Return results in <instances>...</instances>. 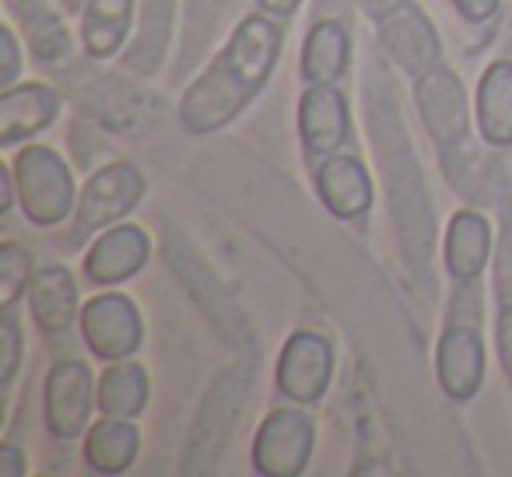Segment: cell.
<instances>
[{"label": "cell", "instance_id": "cell-13", "mask_svg": "<svg viewBox=\"0 0 512 477\" xmlns=\"http://www.w3.org/2000/svg\"><path fill=\"white\" fill-rule=\"evenodd\" d=\"M92 414V372L81 362H60L46 376V425L57 439H78Z\"/></svg>", "mask_w": 512, "mask_h": 477}, {"label": "cell", "instance_id": "cell-7", "mask_svg": "<svg viewBox=\"0 0 512 477\" xmlns=\"http://www.w3.org/2000/svg\"><path fill=\"white\" fill-rule=\"evenodd\" d=\"M362 4L376 22L386 53L404 71L425 74L439 64V36L432 22L414 8V0H362Z\"/></svg>", "mask_w": 512, "mask_h": 477}, {"label": "cell", "instance_id": "cell-14", "mask_svg": "<svg viewBox=\"0 0 512 477\" xmlns=\"http://www.w3.org/2000/svg\"><path fill=\"white\" fill-rule=\"evenodd\" d=\"M299 134L313 155H337L348 144V102L337 88L313 85L299 102Z\"/></svg>", "mask_w": 512, "mask_h": 477}, {"label": "cell", "instance_id": "cell-11", "mask_svg": "<svg viewBox=\"0 0 512 477\" xmlns=\"http://www.w3.org/2000/svg\"><path fill=\"white\" fill-rule=\"evenodd\" d=\"M334 372V348L320 334H292L278 358V390L295 404H316Z\"/></svg>", "mask_w": 512, "mask_h": 477}, {"label": "cell", "instance_id": "cell-31", "mask_svg": "<svg viewBox=\"0 0 512 477\" xmlns=\"http://www.w3.org/2000/svg\"><path fill=\"white\" fill-rule=\"evenodd\" d=\"M0 50H4V71H0V85L8 88L11 81L18 78V43H15V36H11V29H0Z\"/></svg>", "mask_w": 512, "mask_h": 477}, {"label": "cell", "instance_id": "cell-6", "mask_svg": "<svg viewBox=\"0 0 512 477\" xmlns=\"http://www.w3.org/2000/svg\"><path fill=\"white\" fill-rule=\"evenodd\" d=\"M18 204L32 225H60L74 211V183L53 148H25L15 158Z\"/></svg>", "mask_w": 512, "mask_h": 477}, {"label": "cell", "instance_id": "cell-28", "mask_svg": "<svg viewBox=\"0 0 512 477\" xmlns=\"http://www.w3.org/2000/svg\"><path fill=\"white\" fill-rule=\"evenodd\" d=\"M495 299L502 309H512V211L502 214V232L495 246Z\"/></svg>", "mask_w": 512, "mask_h": 477}, {"label": "cell", "instance_id": "cell-17", "mask_svg": "<svg viewBox=\"0 0 512 477\" xmlns=\"http://www.w3.org/2000/svg\"><path fill=\"white\" fill-rule=\"evenodd\" d=\"M60 113V95L50 92L46 85H25V88H8L0 99V144L25 141V137L39 134L53 116Z\"/></svg>", "mask_w": 512, "mask_h": 477}, {"label": "cell", "instance_id": "cell-19", "mask_svg": "<svg viewBox=\"0 0 512 477\" xmlns=\"http://www.w3.org/2000/svg\"><path fill=\"white\" fill-rule=\"evenodd\" d=\"M491 253V228L488 221L477 211H460L453 214L446 232V271L456 281L470 285V281L481 278L484 264H488Z\"/></svg>", "mask_w": 512, "mask_h": 477}, {"label": "cell", "instance_id": "cell-15", "mask_svg": "<svg viewBox=\"0 0 512 477\" xmlns=\"http://www.w3.org/2000/svg\"><path fill=\"white\" fill-rule=\"evenodd\" d=\"M148 232L134 225L109 228L95 239V246L85 257V274L95 285H120V281L134 278L144 264H148Z\"/></svg>", "mask_w": 512, "mask_h": 477}, {"label": "cell", "instance_id": "cell-10", "mask_svg": "<svg viewBox=\"0 0 512 477\" xmlns=\"http://www.w3.org/2000/svg\"><path fill=\"white\" fill-rule=\"evenodd\" d=\"M81 337L92 348V355L106 358V362H120V358L134 355L141 348V313L120 292L95 295L92 302H85V313H81Z\"/></svg>", "mask_w": 512, "mask_h": 477}, {"label": "cell", "instance_id": "cell-4", "mask_svg": "<svg viewBox=\"0 0 512 477\" xmlns=\"http://www.w3.org/2000/svg\"><path fill=\"white\" fill-rule=\"evenodd\" d=\"M249 393V369L235 365V369L221 372L204 393V404L197 407L190 439H186L183 453V474H211L221 460V449L232 439V428L242 414Z\"/></svg>", "mask_w": 512, "mask_h": 477}, {"label": "cell", "instance_id": "cell-5", "mask_svg": "<svg viewBox=\"0 0 512 477\" xmlns=\"http://www.w3.org/2000/svg\"><path fill=\"white\" fill-rule=\"evenodd\" d=\"M165 260H169L172 274L186 285L190 299L197 302L207 320L214 323V330H218L235 351H256V337H253V330H249L242 309L235 306L232 295L225 292V285H221L211 274V267L193 253V246L186 243L183 235H169V239H165Z\"/></svg>", "mask_w": 512, "mask_h": 477}, {"label": "cell", "instance_id": "cell-1", "mask_svg": "<svg viewBox=\"0 0 512 477\" xmlns=\"http://www.w3.org/2000/svg\"><path fill=\"white\" fill-rule=\"evenodd\" d=\"M369 123L372 144H376L379 165H383L386 190L393 204V225H397V243L404 253L407 271L414 274L425 292H432V243H435V211L428 197L425 172L414 155V144L400 120L397 99L390 95V81L383 71H372L369 78Z\"/></svg>", "mask_w": 512, "mask_h": 477}, {"label": "cell", "instance_id": "cell-26", "mask_svg": "<svg viewBox=\"0 0 512 477\" xmlns=\"http://www.w3.org/2000/svg\"><path fill=\"white\" fill-rule=\"evenodd\" d=\"M29 271H32V257L15 243L0 246V306L15 309L22 288L29 285Z\"/></svg>", "mask_w": 512, "mask_h": 477}, {"label": "cell", "instance_id": "cell-2", "mask_svg": "<svg viewBox=\"0 0 512 477\" xmlns=\"http://www.w3.org/2000/svg\"><path fill=\"white\" fill-rule=\"evenodd\" d=\"M281 57V29L271 18H246L214 64L186 88L179 123L190 134H214L232 123L271 81Z\"/></svg>", "mask_w": 512, "mask_h": 477}, {"label": "cell", "instance_id": "cell-9", "mask_svg": "<svg viewBox=\"0 0 512 477\" xmlns=\"http://www.w3.org/2000/svg\"><path fill=\"white\" fill-rule=\"evenodd\" d=\"M313 421L302 411H274L260 425L253 442V467L267 477H295L306 470L309 456H313Z\"/></svg>", "mask_w": 512, "mask_h": 477}, {"label": "cell", "instance_id": "cell-35", "mask_svg": "<svg viewBox=\"0 0 512 477\" xmlns=\"http://www.w3.org/2000/svg\"><path fill=\"white\" fill-rule=\"evenodd\" d=\"M225 4H235V0H225Z\"/></svg>", "mask_w": 512, "mask_h": 477}, {"label": "cell", "instance_id": "cell-24", "mask_svg": "<svg viewBox=\"0 0 512 477\" xmlns=\"http://www.w3.org/2000/svg\"><path fill=\"white\" fill-rule=\"evenodd\" d=\"M172 32V0H144V15H141V32H137L134 50L127 53L123 64L137 74L158 71L165 57V46H169Z\"/></svg>", "mask_w": 512, "mask_h": 477}, {"label": "cell", "instance_id": "cell-33", "mask_svg": "<svg viewBox=\"0 0 512 477\" xmlns=\"http://www.w3.org/2000/svg\"><path fill=\"white\" fill-rule=\"evenodd\" d=\"M256 4H260V11L271 18H288L302 8V0H256Z\"/></svg>", "mask_w": 512, "mask_h": 477}, {"label": "cell", "instance_id": "cell-16", "mask_svg": "<svg viewBox=\"0 0 512 477\" xmlns=\"http://www.w3.org/2000/svg\"><path fill=\"white\" fill-rule=\"evenodd\" d=\"M316 193L334 218H358L372 207V179L351 155H330L316 172Z\"/></svg>", "mask_w": 512, "mask_h": 477}, {"label": "cell", "instance_id": "cell-21", "mask_svg": "<svg viewBox=\"0 0 512 477\" xmlns=\"http://www.w3.org/2000/svg\"><path fill=\"white\" fill-rule=\"evenodd\" d=\"M134 25V0H88L81 18V43L95 60L113 57Z\"/></svg>", "mask_w": 512, "mask_h": 477}, {"label": "cell", "instance_id": "cell-29", "mask_svg": "<svg viewBox=\"0 0 512 477\" xmlns=\"http://www.w3.org/2000/svg\"><path fill=\"white\" fill-rule=\"evenodd\" d=\"M4 383H11L15 379V372H18V355H22V330H18V320H15V313L11 309H4Z\"/></svg>", "mask_w": 512, "mask_h": 477}, {"label": "cell", "instance_id": "cell-8", "mask_svg": "<svg viewBox=\"0 0 512 477\" xmlns=\"http://www.w3.org/2000/svg\"><path fill=\"white\" fill-rule=\"evenodd\" d=\"M144 197V176L127 162L106 165L102 172H95L88 179L85 193H81L78 207H74V225H71V243H81L99 228L113 225L116 218H123L127 211H134V204Z\"/></svg>", "mask_w": 512, "mask_h": 477}, {"label": "cell", "instance_id": "cell-18", "mask_svg": "<svg viewBox=\"0 0 512 477\" xmlns=\"http://www.w3.org/2000/svg\"><path fill=\"white\" fill-rule=\"evenodd\" d=\"M477 130L495 148H512V60H495L477 85Z\"/></svg>", "mask_w": 512, "mask_h": 477}, {"label": "cell", "instance_id": "cell-25", "mask_svg": "<svg viewBox=\"0 0 512 477\" xmlns=\"http://www.w3.org/2000/svg\"><path fill=\"white\" fill-rule=\"evenodd\" d=\"M148 404V372L141 365H109L99 379V407L113 418H134Z\"/></svg>", "mask_w": 512, "mask_h": 477}, {"label": "cell", "instance_id": "cell-32", "mask_svg": "<svg viewBox=\"0 0 512 477\" xmlns=\"http://www.w3.org/2000/svg\"><path fill=\"white\" fill-rule=\"evenodd\" d=\"M449 4H453V8L474 25L488 22V18L498 11V0H449Z\"/></svg>", "mask_w": 512, "mask_h": 477}, {"label": "cell", "instance_id": "cell-3", "mask_svg": "<svg viewBox=\"0 0 512 477\" xmlns=\"http://www.w3.org/2000/svg\"><path fill=\"white\" fill-rule=\"evenodd\" d=\"M414 99H418L428 137L442 151V162H446V169L460 183L463 165L470 162V116H467V92H463L460 78L449 67L435 64L432 71L418 74Z\"/></svg>", "mask_w": 512, "mask_h": 477}, {"label": "cell", "instance_id": "cell-22", "mask_svg": "<svg viewBox=\"0 0 512 477\" xmlns=\"http://www.w3.org/2000/svg\"><path fill=\"white\" fill-rule=\"evenodd\" d=\"M78 313V292L67 267H43L32 278V316L46 334H64Z\"/></svg>", "mask_w": 512, "mask_h": 477}, {"label": "cell", "instance_id": "cell-30", "mask_svg": "<svg viewBox=\"0 0 512 477\" xmlns=\"http://www.w3.org/2000/svg\"><path fill=\"white\" fill-rule=\"evenodd\" d=\"M495 337H498V358H502V369H505V376H509V383H512V309H502Z\"/></svg>", "mask_w": 512, "mask_h": 477}, {"label": "cell", "instance_id": "cell-12", "mask_svg": "<svg viewBox=\"0 0 512 477\" xmlns=\"http://www.w3.org/2000/svg\"><path fill=\"white\" fill-rule=\"evenodd\" d=\"M435 372H439V386L449 400L463 404L470 400L484 383V344L470 323H453L446 334L439 337V351H435Z\"/></svg>", "mask_w": 512, "mask_h": 477}, {"label": "cell", "instance_id": "cell-20", "mask_svg": "<svg viewBox=\"0 0 512 477\" xmlns=\"http://www.w3.org/2000/svg\"><path fill=\"white\" fill-rule=\"evenodd\" d=\"M351 57V39L341 22H316L302 46V78L306 85H330L344 74Z\"/></svg>", "mask_w": 512, "mask_h": 477}, {"label": "cell", "instance_id": "cell-23", "mask_svg": "<svg viewBox=\"0 0 512 477\" xmlns=\"http://www.w3.org/2000/svg\"><path fill=\"white\" fill-rule=\"evenodd\" d=\"M137 446H141V435L130 425L127 418H106L85 435V460L99 474H123V470L134 463Z\"/></svg>", "mask_w": 512, "mask_h": 477}, {"label": "cell", "instance_id": "cell-27", "mask_svg": "<svg viewBox=\"0 0 512 477\" xmlns=\"http://www.w3.org/2000/svg\"><path fill=\"white\" fill-rule=\"evenodd\" d=\"M25 29H29L32 53H36L39 60H60L67 53V29H64V22H60L57 15L43 11V15L32 18Z\"/></svg>", "mask_w": 512, "mask_h": 477}, {"label": "cell", "instance_id": "cell-34", "mask_svg": "<svg viewBox=\"0 0 512 477\" xmlns=\"http://www.w3.org/2000/svg\"><path fill=\"white\" fill-rule=\"evenodd\" d=\"M0 460H4V474H8V477L22 474V453H18L11 442H8V446H0Z\"/></svg>", "mask_w": 512, "mask_h": 477}]
</instances>
